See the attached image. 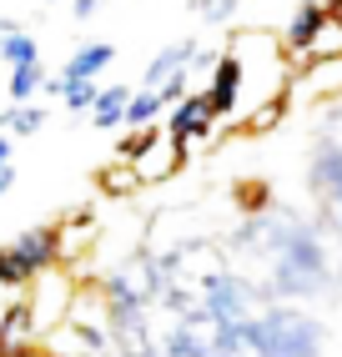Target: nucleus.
<instances>
[{
  "instance_id": "obj_13",
  "label": "nucleus",
  "mask_w": 342,
  "mask_h": 357,
  "mask_svg": "<svg viewBox=\"0 0 342 357\" xmlns=\"http://www.w3.org/2000/svg\"><path fill=\"white\" fill-rule=\"evenodd\" d=\"M131 96H136V86H126V81L101 86V96H96V106H91L86 121H91L96 131H121V126H126V106H131Z\"/></svg>"
},
{
  "instance_id": "obj_25",
  "label": "nucleus",
  "mask_w": 342,
  "mask_h": 357,
  "mask_svg": "<svg viewBox=\"0 0 342 357\" xmlns=\"http://www.w3.org/2000/svg\"><path fill=\"white\" fill-rule=\"evenodd\" d=\"M0 136H10V106L0 111Z\"/></svg>"
},
{
  "instance_id": "obj_4",
  "label": "nucleus",
  "mask_w": 342,
  "mask_h": 357,
  "mask_svg": "<svg viewBox=\"0 0 342 357\" xmlns=\"http://www.w3.org/2000/svg\"><path fill=\"white\" fill-rule=\"evenodd\" d=\"M307 186H312V197H317V227L342 242V136L332 126L312 141Z\"/></svg>"
},
{
  "instance_id": "obj_27",
  "label": "nucleus",
  "mask_w": 342,
  "mask_h": 357,
  "mask_svg": "<svg viewBox=\"0 0 342 357\" xmlns=\"http://www.w3.org/2000/svg\"><path fill=\"white\" fill-rule=\"evenodd\" d=\"M26 357H45V352H40V347H36V352H26Z\"/></svg>"
},
{
  "instance_id": "obj_19",
  "label": "nucleus",
  "mask_w": 342,
  "mask_h": 357,
  "mask_svg": "<svg viewBox=\"0 0 342 357\" xmlns=\"http://www.w3.org/2000/svg\"><path fill=\"white\" fill-rule=\"evenodd\" d=\"M45 121H51V111L40 101H26V106H10V136H36Z\"/></svg>"
},
{
  "instance_id": "obj_7",
  "label": "nucleus",
  "mask_w": 342,
  "mask_h": 357,
  "mask_svg": "<svg viewBox=\"0 0 342 357\" xmlns=\"http://www.w3.org/2000/svg\"><path fill=\"white\" fill-rule=\"evenodd\" d=\"M327 26H332V6L327 0H302V6L287 15V31H282L287 56H312Z\"/></svg>"
},
{
  "instance_id": "obj_28",
  "label": "nucleus",
  "mask_w": 342,
  "mask_h": 357,
  "mask_svg": "<svg viewBox=\"0 0 342 357\" xmlns=\"http://www.w3.org/2000/svg\"><path fill=\"white\" fill-rule=\"evenodd\" d=\"M45 6H56V0H45Z\"/></svg>"
},
{
  "instance_id": "obj_17",
  "label": "nucleus",
  "mask_w": 342,
  "mask_h": 357,
  "mask_svg": "<svg viewBox=\"0 0 342 357\" xmlns=\"http://www.w3.org/2000/svg\"><path fill=\"white\" fill-rule=\"evenodd\" d=\"M0 61H6L10 70H15V66H36V61H40V40H36L31 31H10L6 40H0Z\"/></svg>"
},
{
  "instance_id": "obj_20",
  "label": "nucleus",
  "mask_w": 342,
  "mask_h": 357,
  "mask_svg": "<svg viewBox=\"0 0 342 357\" xmlns=\"http://www.w3.org/2000/svg\"><path fill=\"white\" fill-rule=\"evenodd\" d=\"M96 96H101V86L96 81H76V86H66V111L70 116H91V106H96Z\"/></svg>"
},
{
  "instance_id": "obj_15",
  "label": "nucleus",
  "mask_w": 342,
  "mask_h": 357,
  "mask_svg": "<svg viewBox=\"0 0 342 357\" xmlns=\"http://www.w3.org/2000/svg\"><path fill=\"white\" fill-rule=\"evenodd\" d=\"M166 101H161V91H136L131 106H126V131H141V126H161L166 121Z\"/></svg>"
},
{
  "instance_id": "obj_24",
  "label": "nucleus",
  "mask_w": 342,
  "mask_h": 357,
  "mask_svg": "<svg viewBox=\"0 0 342 357\" xmlns=\"http://www.w3.org/2000/svg\"><path fill=\"white\" fill-rule=\"evenodd\" d=\"M10 31H20V26H15V20H6V15H0V40H6Z\"/></svg>"
},
{
  "instance_id": "obj_23",
  "label": "nucleus",
  "mask_w": 342,
  "mask_h": 357,
  "mask_svg": "<svg viewBox=\"0 0 342 357\" xmlns=\"http://www.w3.org/2000/svg\"><path fill=\"white\" fill-rule=\"evenodd\" d=\"M10 151H15V136H0V166H10Z\"/></svg>"
},
{
  "instance_id": "obj_11",
  "label": "nucleus",
  "mask_w": 342,
  "mask_h": 357,
  "mask_svg": "<svg viewBox=\"0 0 342 357\" xmlns=\"http://www.w3.org/2000/svg\"><path fill=\"white\" fill-rule=\"evenodd\" d=\"M116 61V45L111 40H81L76 51L66 56V66L56 70L61 86H76V81H101V70Z\"/></svg>"
},
{
  "instance_id": "obj_12",
  "label": "nucleus",
  "mask_w": 342,
  "mask_h": 357,
  "mask_svg": "<svg viewBox=\"0 0 342 357\" xmlns=\"http://www.w3.org/2000/svg\"><path fill=\"white\" fill-rule=\"evenodd\" d=\"M297 96H342V56H312L302 76H292Z\"/></svg>"
},
{
  "instance_id": "obj_10",
  "label": "nucleus",
  "mask_w": 342,
  "mask_h": 357,
  "mask_svg": "<svg viewBox=\"0 0 342 357\" xmlns=\"http://www.w3.org/2000/svg\"><path fill=\"white\" fill-rule=\"evenodd\" d=\"M202 91H207V101H211V111L222 116V121H227V116H237V106H241V61H237L232 45L222 51V61L211 66V76H207Z\"/></svg>"
},
{
  "instance_id": "obj_18",
  "label": "nucleus",
  "mask_w": 342,
  "mask_h": 357,
  "mask_svg": "<svg viewBox=\"0 0 342 357\" xmlns=\"http://www.w3.org/2000/svg\"><path fill=\"white\" fill-rule=\"evenodd\" d=\"M186 10L202 20V26H227V20H237L241 0H186Z\"/></svg>"
},
{
  "instance_id": "obj_2",
  "label": "nucleus",
  "mask_w": 342,
  "mask_h": 357,
  "mask_svg": "<svg viewBox=\"0 0 342 357\" xmlns=\"http://www.w3.org/2000/svg\"><path fill=\"white\" fill-rule=\"evenodd\" d=\"M247 347L252 357H322L327 327L297 302H267L247 327Z\"/></svg>"
},
{
  "instance_id": "obj_26",
  "label": "nucleus",
  "mask_w": 342,
  "mask_h": 357,
  "mask_svg": "<svg viewBox=\"0 0 342 357\" xmlns=\"http://www.w3.org/2000/svg\"><path fill=\"white\" fill-rule=\"evenodd\" d=\"M332 287L342 292V257H337V272H332Z\"/></svg>"
},
{
  "instance_id": "obj_1",
  "label": "nucleus",
  "mask_w": 342,
  "mask_h": 357,
  "mask_svg": "<svg viewBox=\"0 0 342 357\" xmlns=\"http://www.w3.org/2000/svg\"><path fill=\"white\" fill-rule=\"evenodd\" d=\"M232 252L267 261V287H262L267 302H307L332 292L337 261L327 257L322 227L307 222L302 211H287V206L252 211L232 236Z\"/></svg>"
},
{
  "instance_id": "obj_9",
  "label": "nucleus",
  "mask_w": 342,
  "mask_h": 357,
  "mask_svg": "<svg viewBox=\"0 0 342 357\" xmlns=\"http://www.w3.org/2000/svg\"><path fill=\"white\" fill-rule=\"evenodd\" d=\"M197 51H202V40L191 36V40H171V45H161V51L146 61V70H141V81H136V91H161L171 76H181V70H191V61H197Z\"/></svg>"
},
{
  "instance_id": "obj_22",
  "label": "nucleus",
  "mask_w": 342,
  "mask_h": 357,
  "mask_svg": "<svg viewBox=\"0 0 342 357\" xmlns=\"http://www.w3.org/2000/svg\"><path fill=\"white\" fill-rule=\"evenodd\" d=\"M10 186H15V161H10V166H0V197H6Z\"/></svg>"
},
{
  "instance_id": "obj_16",
  "label": "nucleus",
  "mask_w": 342,
  "mask_h": 357,
  "mask_svg": "<svg viewBox=\"0 0 342 357\" xmlns=\"http://www.w3.org/2000/svg\"><path fill=\"white\" fill-rule=\"evenodd\" d=\"M96 186H101L106 197L126 202L131 192H141V176H136V166H131V161H116V166H106V172L96 176Z\"/></svg>"
},
{
  "instance_id": "obj_14",
  "label": "nucleus",
  "mask_w": 342,
  "mask_h": 357,
  "mask_svg": "<svg viewBox=\"0 0 342 357\" xmlns=\"http://www.w3.org/2000/svg\"><path fill=\"white\" fill-rule=\"evenodd\" d=\"M45 61H36V66H15L10 70V81H6V91H10V106H26V101H36L40 91H45Z\"/></svg>"
},
{
  "instance_id": "obj_21",
  "label": "nucleus",
  "mask_w": 342,
  "mask_h": 357,
  "mask_svg": "<svg viewBox=\"0 0 342 357\" xmlns=\"http://www.w3.org/2000/svg\"><path fill=\"white\" fill-rule=\"evenodd\" d=\"M106 0H70V10H76V20H91V15H101Z\"/></svg>"
},
{
  "instance_id": "obj_3",
  "label": "nucleus",
  "mask_w": 342,
  "mask_h": 357,
  "mask_svg": "<svg viewBox=\"0 0 342 357\" xmlns=\"http://www.w3.org/2000/svg\"><path fill=\"white\" fill-rule=\"evenodd\" d=\"M66 257H70V247H66V227H61V222L26 227L15 242L0 247V287L20 297L26 287H36V277L56 272Z\"/></svg>"
},
{
  "instance_id": "obj_5",
  "label": "nucleus",
  "mask_w": 342,
  "mask_h": 357,
  "mask_svg": "<svg viewBox=\"0 0 342 357\" xmlns=\"http://www.w3.org/2000/svg\"><path fill=\"white\" fill-rule=\"evenodd\" d=\"M186 146H177L171 141V131L166 126H141V131H131L126 141L116 146V161H131L136 166V176H141V186H151V181H171L186 166Z\"/></svg>"
},
{
  "instance_id": "obj_8",
  "label": "nucleus",
  "mask_w": 342,
  "mask_h": 357,
  "mask_svg": "<svg viewBox=\"0 0 342 357\" xmlns=\"http://www.w3.org/2000/svg\"><path fill=\"white\" fill-rule=\"evenodd\" d=\"M40 347V327L26 297H10L6 312H0V357H26Z\"/></svg>"
},
{
  "instance_id": "obj_6",
  "label": "nucleus",
  "mask_w": 342,
  "mask_h": 357,
  "mask_svg": "<svg viewBox=\"0 0 342 357\" xmlns=\"http://www.w3.org/2000/svg\"><path fill=\"white\" fill-rule=\"evenodd\" d=\"M166 131H171V141L177 146H202V141H211L216 136V126H222V116L211 111V101H207V91H191L186 101H177L166 111V121H161Z\"/></svg>"
}]
</instances>
